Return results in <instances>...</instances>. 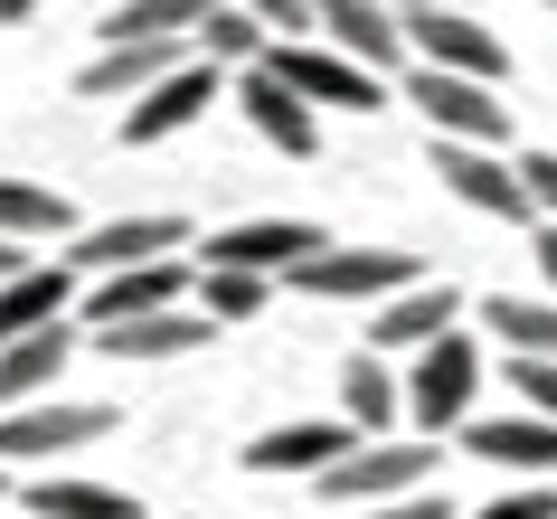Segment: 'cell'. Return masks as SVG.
Listing matches in <instances>:
<instances>
[{
  "label": "cell",
  "mask_w": 557,
  "mask_h": 519,
  "mask_svg": "<svg viewBox=\"0 0 557 519\" xmlns=\"http://www.w3.org/2000/svg\"><path fill=\"white\" fill-rule=\"evenodd\" d=\"M425 472H435V444L425 434H387V444H350L312 491H322L331 510H387V501H416Z\"/></svg>",
  "instance_id": "cell-1"
},
{
  "label": "cell",
  "mask_w": 557,
  "mask_h": 519,
  "mask_svg": "<svg viewBox=\"0 0 557 519\" xmlns=\"http://www.w3.org/2000/svg\"><path fill=\"white\" fill-rule=\"evenodd\" d=\"M322 246H331V236L312 227V218H246V227H218L199 246V274H264V284L284 274V284H294Z\"/></svg>",
  "instance_id": "cell-2"
},
{
  "label": "cell",
  "mask_w": 557,
  "mask_h": 519,
  "mask_svg": "<svg viewBox=\"0 0 557 519\" xmlns=\"http://www.w3.org/2000/svg\"><path fill=\"white\" fill-rule=\"evenodd\" d=\"M407 58L435 66V76H472V86L510 76V48L482 10H407Z\"/></svg>",
  "instance_id": "cell-3"
},
{
  "label": "cell",
  "mask_w": 557,
  "mask_h": 519,
  "mask_svg": "<svg viewBox=\"0 0 557 519\" xmlns=\"http://www.w3.org/2000/svg\"><path fill=\"white\" fill-rule=\"evenodd\" d=\"M407 284H425V264L407 256V246H322V256L294 274V293H312V302H397Z\"/></svg>",
  "instance_id": "cell-4"
},
{
  "label": "cell",
  "mask_w": 557,
  "mask_h": 519,
  "mask_svg": "<svg viewBox=\"0 0 557 519\" xmlns=\"http://www.w3.org/2000/svg\"><path fill=\"white\" fill-rule=\"evenodd\" d=\"M472 397H482V349H472L463 331H444L435 349H416L407 416H416L425 444H435V434H463V425H472Z\"/></svg>",
  "instance_id": "cell-5"
},
{
  "label": "cell",
  "mask_w": 557,
  "mask_h": 519,
  "mask_svg": "<svg viewBox=\"0 0 557 519\" xmlns=\"http://www.w3.org/2000/svg\"><path fill=\"white\" fill-rule=\"evenodd\" d=\"M114 434V406L104 397H38L20 416H0V462H66Z\"/></svg>",
  "instance_id": "cell-6"
},
{
  "label": "cell",
  "mask_w": 557,
  "mask_h": 519,
  "mask_svg": "<svg viewBox=\"0 0 557 519\" xmlns=\"http://www.w3.org/2000/svg\"><path fill=\"white\" fill-rule=\"evenodd\" d=\"M407 104L425 114L435 143H482V151L510 143V95H500V86H472V76H435V66H416V76H407Z\"/></svg>",
  "instance_id": "cell-7"
},
{
  "label": "cell",
  "mask_w": 557,
  "mask_h": 519,
  "mask_svg": "<svg viewBox=\"0 0 557 519\" xmlns=\"http://www.w3.org/2000/svg\"><path fill=\"white\" fill-rule=\"evenodd\" d=\"M264 76H274V86H294L312 114H322V104H331V114H379V104H387V76L350 66L341 48H322V38H294V48H274V58H264Z\"/></svg>",
  "instance_id": "cell-8"
},
{
  "label": "cell",
  "mask_w": 557,
  "mask_h": 519,
  "mask_svg": "<svg viewBox=\"0 0 557 519\" xmlns=\"http://www.w3.org/2000/svg\"><path fill=\"white\" fill-rule=\"evenodd\" d=\"M435 180L472 208V218H510V227H529V218H539L520 161H500V151H482V143H435Z\"/></svg>",
  "instance_id": "cell-9"
},
{
  "label": "cell",
  "mask_w": 557,
  "mask_h": 519,
  "mask_svg": "<svg viewBox=\"0 0 557 519\" xmlns=\"http://www.w3.org/2000/svg\"><path fill=\"white\" fill-rule=\"evenodd\" d=\"M180 246H189V227H180L171 208H143V218H104V227H86L66 256L86 264V274H133V264H180Z\"/></svg>",
  "instance_id": "cell-10"
},
{
  "label": "cell",
  "mask_w": 557,
  "mask_h": 519,
  "mask_svg": "<svg viewBox=\"0 0 557 519\" xmlns=\"http://www.w3.org/2000/svg\"><path fill=\"white\" fill-rule=\"evenodd\" d=\"M218 95H227V76H218L208 58H189L180 76H161V86H151L143 104H123V143H133V151L180 143V133H189V123H199L208 104H218Z\"/></svg>",
  "instance_id": "cell-11"
},
{
  "label": "cell",
  "mask_w": 557,
  "mask_h": 519,
  "mask_svg": "<svg viewBox=\"0 0 557 519\" xmlns=\"http://www.w3.org/2000/svg\"><path fill=\"white\" fill-rule=\"evenodd\" d=\"M322 48L387 76V66H407V10H387V0H322Z\"/></svg>",
  "instance_id": "cell-12"
},
{
  "label": "cell",
  "mask_w": 557,
  "mask_h": 519,
  "mask_svg": "<svg viewBox=\"0 0 557 519\" xmlns=\"http://www.w3.org/2000/svg\"><path fill=\"white\" fill-rule=\"evenodd\" d=\"M189 302V264H133V274H104L86 293V321L95 331H123V321H151V312H180Z\"/></svg>",
  "instance_id": "cell-13"
},
{
  "label": "cell",
  "mask_w": 557,
  "mask_h": 519,
  "mask_svg": "<svg viewBox=\"0 0 557 519\" xmlns=\"http://www.w3.org/2000/svg\"><path fill=\"white\" fill-rule=\"evenodd\" d=\"M463 454L492 462V472H557V425H548V416H529V406H510V416H472Z\"/></svg>",
  "instance_id": "cell-14"
},
{
  "label": "cell",
  "mask_w": 557,
  "mask_h": 519,
  "mask_svg": "<svg viewBox=\"0 0 557 519\" xmlns=\"http://www.w3.org/2000/svg\"><path fill=\"white\" fill-rule=\"evenodd\" d=\"M236 114L256 123L264 143L284 151V161H312V151H322V114H312L294 86H274L264 66H256V76H236Z\"/></svg>",
  "instance_id": "cell-15"
},
{
  "label": "cell",
  "mask_w": 557,
  "mask_h": 519,
  "mask_svg": "<svg viewBox=\"0 0 557 519\" xmlns=\"http://www.w3.org/2000/svg\"><path fill=\"white\" fill-rule=\"evenodd\" d=\"M454 312H463V293L444 284H407L397 293V302H379V312H369V349H435L444 331H454Z\"/></svg>",
  "instance_id": "cell-16"
},
{
  "label": "cell",
  "mask_w": 557,
  "mask_h": 519,
  "mask_svg": "<svg viewBox=\"0 0 557 519\" xmlns=\"http://www.w3.org/2000/svg\"><path fill=\"white\" fill-rule=\"evenodd\" d=\"M341 454H350V425L341 416H294V425H274V434L246 444V472H312L322 482Z\"/></svg>",
  "instance_id": "cell-17"
},
{
  "label": "cell",
  "mask_w": 557,
  "mask_h": 519,
  "mask_svg": "<svg viewBox=\"0 0 557 519\" xmlns=\"http://www.w3.org/2000/svg\"><path fill=\"white\" fill-rule=\"evenodd\" d=\"M397 416H407V378H387L379 349H350V369H341V425H350L359 444H387Z\"/></svg>",
  "instance_id": "cell-18"
},
{
  "label": "cell",
  "mask_w": 557,
  "mask_h": 519,
  "mask_svg": "<svg viewBox=\"0 0 557 519\" xmlns=\"http://www.w3.org/2000/svg\"><path fill=\"white\" fill-rule=\"evenodd\" d=\"M66 359H76V331H29V341H10L0 349V416H20V406H38V397H58V378H66Z\"/></svg>",
  "instance_id": "cell-19"
},
{
  "label": "cell",
  "mask_w": 557,
  "mask_h": 519,
  "mask_svg": "<svg viewBox=\"0 0 557 519\" xmlns=\"http://www.w3.org/2000/svg\"><path fill=\"white\" fill-rule=\"evenodd\" d=\"M208 10H227V0H114L104 10V48H189Z\"/></svg>",
  "instance_id": "cell-20"
},
{
  "label": "cell",
  "mask_w": 557,
  "mask_h": 519,
  "mask_svg": "<svg viewBox=\"0 0 557 519\" xmlns=\"http://www.w3.org/2000/svg\"><path fill=\"white\" fill-rule=\"evenodd\" d=\"M66 312H76V274H66V264H29V274H10V284H0V349L29 341V331H58Z\"/></svg>",
  "instance_id": "cell-21"
},
{
  "label": "cell",
  "mask_w": 557,
  "mask_h": 519,
  "mask_svg": "<svg viewBox=\"0 0 557 519\" xmlns=\"http://www.w3.org/2000/svg\"><path fill=\"white\" fill-rule=\"evenodd\" d=\"M208 331H218V321L180 302V312H151V321H123V331H95V349H104V359H189V349H208Z\"/></svg>",
  "instance_id": "cell-22"
},
{
  "label": "cell",
  "mask_w": 557,
  "mask_h": 519,
  "mask_svg": "<svg viewBox=\"0 0 557 519\" xmlns=\"http://www.w3.org/2000/svg\"><path fill=\"white\" fill-rule=\"evenodd\" d=\"M199 58V48H104V58L76 76V95H123V104H143L161 76H180V66Z\"/></svg>",
  "instance_id": "cell-23"
},
{
  "label": "cell",
  "mask_w": 557,
  "mask_h": 519,
  "mask_svg": "<svg viewBox=\"0 0 557 519\" xmlns=\"http://www.w3.org/2000/svg\"><path fill=\"white\" fill-rule=\"evenodd\" d=\"M189 48H199V58L218 66V76H256V66L274 58V38H264V20L246 10V0H227V10H208Z\"/></svg>",
  "instance_id": "cell-24"
},
{
  "label": "cell",
  "mask_w": 557,
  "mask_h": 519,
  "mask_svg": "<svg viewBox=\"0 0 557 519\" xmlns=\"http://www.w3.org/2000/svg\"><path fill=\"white\" fill-rule=\"evenodd\" d=\"M29 519H143V510H133V491L95 482V472H48L29 491Z\"/></svg>",
  "instance_id": "cell-25"
},
{
  "label": "cell",
  "mask_w": 557,
  "mask_h": 519,
  "mask_svg": "<svg viewBox=\"0 0 557 519\" xmlns=\"http://www.w3.org/2000/svg\"><path fill=\"white\" fill-rule=\"evenodd\" d=\"M66 227H76V208H66L58 189L0 171V236H10V246H38V236H66Z\"/></svg>",
  "instance_id": "cell-26"
},
{
  "label": "cell",
  "mask_w": 557,
  "mask_h": 519,
  "mask_svg": "<svg viewBox=\"0 0 557 519\" xmlns=\"http://www.w3.org/2000/svg\"><path fill=\"white\" fill-rule=\"evenodd\" d=\"M482 321H492V341L510 349V359H557V302H529V293H492V302H482Z\"/></svg>",
  "instance_id": "cell-27"
},
{
  "label": "cell",
  "mask_w": 557,
  "mask_h": 519,
  "mask_svg": "<svg viewBox=\"0 0 557 519\" xmlns=\"http://www.w3.org/2000/svg\"><path fill=\"white\" fill-rule=\"evenodd\" d=\"M264 293H274L264 274H199V312H208V321H256Z\"/></svg>",
  "instance_id": "cell-28"
},
{
  "label": "cell",
  "mask_w": 557,
  "mask_h": 519,
  "mask_svg": "<svg viewBox=\"0 0 557 519\" xmlns=\"http://www.w3.org/2000/svg\"><path fill=\"white\" fill-rule=\"evenodd\" d=\"M246 10L264 20V38H274V48H294V38H322V0H246Z\"/></svg>",
  "instance_id": "cell-29"
},
{
  "label": "cell",
  "mask_w": 557,
  "mask_h": 519,
  "mask_svg": "<svg viewBox=\"0 0 557 519\" xmlns=\"http://www.w3.org/2000/svg\"><path fill=\"white\" fill-rule=\"evenodd\" d=\"M510 397H529V416L557 425V359H510Z\"/></svg>",
  "instance_id": "cell-30"
},
{
  "label": "cell",
  "mask_w": 557,
  "mask_h": 519,
  "mask_svg": "<svg viewBox=\"0 0 557 519\" xmlns=\"http://www.w3.org/2000/svg\"><path fill=\"white\" fill-rule=\"evenodd\" d=\"M463 519H557V491L529 482V491H500V501H482V510H463Z\"/></svg>",
  "instance_id": "cell-31"
},
{
  "label": "cell",
  "mask_w": 557,
  "mask_h": 519,
  "mask_svg": "<svg viewBox=\"0 0 557 519\" xmlns=\"http://www.w3.org/2000/svg\"><path fill=\"white\" fill-rule=\"evenodd\" d=\"M520 180L539 199V227H557V151H520Z\"/></svg>",
  "instance_id": "cell-32"
},
{
  "label": "cell",
  "mask_w": 557,
  "mask_h": 519,
  "mask_svg": "<svg viewBox=\"0 0 557 519\" xmlns=\"http://www.w3.org/2000/svg\"><path fill=\"white\" fill-rule=\"evenodd\" d=\"M359 519H463L444 491H416V501H387V510H359Z\"/></svg>",
  "instance_id": "cell-33"
},
{
  "label": "cell",
  "mask_w": 557,
  "mask_h": 519,
  "mask_svg": "<svg viewBox=\"0 0 557 519\" xmlns=\"http://www.w3.org/2000/svg\"><path fill=\"white\" fill-rule=\"evenodd\" d=\"M529 256H539V274L557 284V227H539V236H529Z\"/></svg>",
  "instance_id": "cell-34"
},
{
  "label": "cell",
  "mask_w": 557,
  "mask_h": 519,
  "mask_svg": "<svg viewBox=\"0 0 557 519\" xmlns=\"http://www.w3.org/2000/svg\"><path fill=\"white\" fill-rule=\"evenodd\" d=\"M48 0H0V29H20V20H38Z\"/></svg>",
  "instance_id": "cell-35"
},
{
  "label": "cell",
  "mask_w": 557,
  "mask_h": 519,
  "mask_svg": "<svg viewBox=\"0 0 557 519\" xmlns=\"http://www.w3.org/2000/svg\"><path fill=\"white\" fill-rule=\"evenodd\" d=\"M10 274H29V246H10V236H0V284H10Z\"/></svg>",
  "instance_id": "cell-36"
},
{
  "label": "cell",
  "mask_w": 557,
  "mask_h": 519,
  "mask_svg": "<svg viewBox=\"0 0 557 519\" xmlns=\"http://www.w3.org/2000/svg\"><path fill=\"white\" fill-rule=\"evenodd\" d=\"M397 10H482V0H397Z\"/></svg>",
  "instance_id": "cell-37"
},
{
  "label": "cell",
  "mask_w": 557,
  "mask_h": 519,
  "mask_svg": "<svg viewBox=\"0 0 557 519\" xmlns=\"http://www.w3.org/2000/svg\"><path fill=\"white\" fill-rule=\"evenodd\" d=\"M0 501H10V482H0Z\"/></svg>",
  "instance_id": "cell-38"
}]
</instances>
